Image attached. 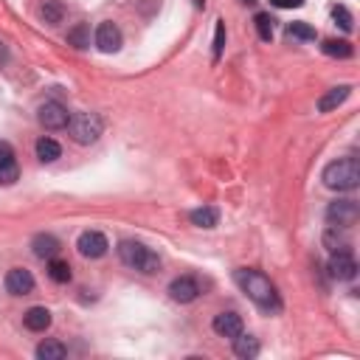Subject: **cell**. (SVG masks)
Here are the masks:
<instances>
[{"instance_id":"obj_18","label":"cell","mask_w":360,"mask_h":360,"mask_svg":"<svg viewBox=\"0 0 360 360\" xmlns=\"http://www.w3.org/2000/svg\"><path fill=\"white\" fill-rule=\"evenodd\" d=\"M233 340V354L236 357H242V360H253L256 354H259V340L253 338V335H245V332H239L236 338H231Z\"/></svg>"},{"instance_id":"obj_4","label":"cell","mask_w":360,"mask_h":360,"mask_svg":"<svg viewBox=\"0 0 360 360\" xmlns=\"http://www.w3.org/2000/svg\"><path fill=\"white\" fill-rule=\"evenodd\" d=\"M68 129H70V138H73L76 143L87 146V143H96V141L101 138L104 121H101L98 112H76V115H70Z\"/></svg>"},{"instance_id":"obj_33","label":"cell","mask_w":360,"mask_h":360,"mask_svg":"<svg viewBox=\"0 0 360 360\" xmlns=\"http://www.w3.org/2000/svg\"><path fill=\"white\" fill-rule=\"evenodd\" d=\"M239 3H248V6H253V3H256V0H239Z\"/></svg>"},{"instance_id":"obj_1","label":"cell","mask_w":360,"mask_h":360,"mask_svg":"<svg viewBox=\"0 0 360 360\" xmlns=\"http://www.w3.org/2000/svg\"><path fill=\"white\" fill-rule=\"evenodd\" d=\"M233 281L239 284V290L264 312H278L281 309V298L276 292V284L259 273V270H250V267H239L233 270Z\"/></svg>"},{"instance_id":"obj_24","label":"cell","mask_w":360,"mask_h":360,"mask_svg":"<svg viewBox=\"0 0 360 360\" xmlns=\"http://www.w3.org/2000/svg\"><path fill=\"white\" fill-rule=\"evenodd\" d=\"M287 37H292V39H301V42H312L318 34H315V28H312L309 22H304V20H295V22H290V25H287Z\"/></svg>"},{"instance_id":"obj_29","label":"cell","mask_w":360,"mask_h":360,"mask_svg":"<svg viewBox=\"0 0 360 360\" xmlns=\"http://www.w3.org/2000/svg\"><path fill=\"white\" fill-rule=\"evenodd\" d=\"M222 48H225V22L217 20V28H214V62L222 56Z\"/></svg>"},{"instance_id":"obj_26","label":"cell","mask_w":360,"mask_h":360,"mask_svg":"<svg viewBox=\"0 0 360 360\" xmlns=\"http://www.w3.org/2000/svg\"><path fill=\"white\" fill-rule=\"evenodd\" d=\"M39 14H42V20H45V22L56 25V22H62L65 8H62V3H59V0H45V3H42V8H39Z\"/></svg>"},{"instance_id":"obj_2","label":"cell","mask_w":360,"mask_h":360,"mask_svg":"<svg viewBox=\"0 0 360 360\" xmlns=\"http://www.w3.org/2000/svg\"><path fill=\"white\" fill-rule=\"evenodd\" d=\"M115 250H118V259H121L127 267L138 270V273L152 276V273L160 270V256H158L152 248H146L143 242H138V239H121Z\"/></svg>"},{"instance_id":"obj_10","label":"cell","mask_w":360,"mask_h":360,"mask_svg":"<svg viewBox=\"0 0 360 360\" xmlns=\"http://www.w3.org/2000/svg\"><path fill=\"white\" fill-rule=\"evenodd\" d=\"M121 42H124V37H121V28H118L115 22L104 20V22L96 28V45H98V51L115 53V51L121 48Z\"/></svg>"},{"instance_id":"obj_21","label":"cell","mask_w":360,"mask_h":360,"mask_svg":"<svg viewBox=\"0 0 360 360\" xmlns=\"http://www.w3.org/2000/svg\"><path fill=\"white\" fill-rule=\"evenodd\" d=\"M59 155H62V146H59L53 138H45V135H42V138L37 141V158H39L42 163H53Z\"/></svg>"},{"instance_id":"obj_11","label":"cell","mask_w":360,"mask_h":360,"mask_svg":"<svg viewBox=\"0 0 360 360\" xmlns=\"http://www.w3.org/2000/svg\"><path fill=\"white\" fill-rule=\"evenodd\" d=\"M6 290L11 292V295H28L31 290H34V276H31V270H25V267H11L8 273H6Z\"/></svg>"},{"instance_id":"obj_23","label":"cell","mask_w":360,"mask_h":360,"mask_svg":"<svg viewBox=\"0 0 360 360\" xmlns=\"http://www.w3.org/2000/svg\"><path fill=\"white\" fill-rule=\"evenodd\" d=\"M48 276H51V281H56V284H68V281H70V264L53 256V259H48Z\"/></svg>"},{"instance_id":"obj_14","label":"cell","mask_w":360,"mask_h":360,"mask_svg":"<svg viewBox=\"0 0 360 360\" xmlns=\"http://www.w3.org/2000/svg\"><path fill=\"white\" fill-rule=\"evenodd\" d=\"M31 250H34V256L37 259H53V256H59V250H62V245H59V239L53 236V233H37L34 239H31Z\"/></svg>"},{"instance_id":"obj_27","label":"cell","mask_w":360,"mask_h":360,"mask_svg":"<svg viewBox=\"0 0 360 360\" xmlns=\"http://www.w3.org/2000/svg\"><path fill=\"white\" fill-rule=\"evenodd\" d=\"M253 25H256L259 39H264V42H270V39H273V17H270L267 11H259V14L253 17Z\"/></svg>"},{"instance_id":"obj_5","label":"cell","mask_w":360,"mask_h":360,"mask_svg":"<svg viewBox=\"0 0 360 360\" xmlns=\"http://www.w3.org/2000/svg\"><path fill=\"white\" fill-rule=\"evenodd\" d=\"M357 217H360V208H357V202L349 200V197L332 200V202L326 205V222L335 225V228H349V225L357 222Z\"/></svg>"},{"instance_id":"obj_28","label":"cell","mask_w":360,"mask_h":360,"mask_svg":"<svg viewBox=\"0 0 360 360\" xmlns=\"http://www.w3.org/2000/svg\"><path fill=\"white\" fill-rule=\"evenodd\" d=\"M332 20H335V25H340L343 31H352V28H354V17H352V11H349L346 6H335V8H332Z\"/></svg>"},{"instance_id":"obj_13","label":"cell","mask_w":360,"mask_h":360,"mask_svg":"<svg viewBox=\"0 0 360 360\" xmlns=\"http://www.w3.org/2000/svg\"><path fill=\"white\" fill-rule=\"evenodd\" d=\"M211 326L219 338H236L242 332V315L239 312H219V315H214Z\"/></svg>"},{"instance_id":"obj_31","label":"cell","mask_w":360,"mask_h":360,"mask_svg":"<svg viewBox=\"0 0 360 360\" xmlns=\"http://www.w3.org/2000/svg\"><path fill=\"white\" fill-rule=\"evenodd\" d=\"M6 62H8V45H6L3 39H0V68H3Z\"/></svg>"},{"instance_id":"obj_3","label":"cell","mask_w":360,"mask_h":360,"mask_svg":"<svg viewBox=\"0 0 360 360\" xmlns=\"http://www.w3.org/2000/svg\"><path fill=\"white\" fill-rule=\"evenodd\" d=\"M321 180L332 191H354L360 186V166L354 158H338V160L326 163Z\"/></svg>"},{"instance_id":"obj_16","label":"cell","mask_w":360,"mask_h":360,"mask_svg":"<svg viewBox=\"0 0 360 360\" xmlns=\"http://www.w3.org/2000/svg\"><path fill=\"white\" fill-rule=\"evenodd\" d=\"M343 231H346V228H335V225H329V228L323 231V248H326L329 253L352 250V242H349V236H346Z\"/></svg>"},{"instance_id":"obj_25","label":"cell","mask_w":360,"mask_h":360,"mask_svg":"<svg viewBox=\"0 0 360 360\" xmlns=\"http://www.w3.org/2000/svg\"><path fill=\"white\" fill-rule=\"evenodd\" d=\"M68 42L73 48H87L90 45V25L87 22H76L70 31H68Z\"/></svg>"},{"instance_id":"obj_8","label":"cell","mask_w":360,"mask_h":360,"mask_svg":"<svg viewBox=\"0 0 360 360\" xmlns=\"http://www.w3.org/2000/svg\"><path fill=\"white\" fill-rule=\"evenodd\" d=\"M200 281L194 278V276H177L172 284H169V295H172V301H177V304H191V301H197L200 298Z\"/></svg>"},{"instance_id":"obj_6","label":"cell","mask_w":360,"mask_h":360,"mask_svg":"<svg viewBox=\"0 0 360 360\" xmlns=\"http://www.w3.org/2000/svg\"><path fill=\"white\" fill-rule=\"evenodd\" d=\"M76 250H79L84 259H101V256H107L110 242H107V236H104L101 231H84V233H79V239H76Z\"/></svg>"},{"instance_id":"obj_20","label":"cell","mask_w":360,"mask_h":360,"mask_svg":"<svg viewBox=\"0 0 360 360\" xmlns=\"http://www.w3.org/2000/svg\"><path fill=\"white\" fill-rule=\"evenodd\" d=\"M321 51H323L326 56H335V59H349V56L354 53V48H352L349 39H323Z\"/></svg>"},{"instance_id":"obj_7","label":"cell","mask_w":360,"mask_h":360,"mask_svg":"<svg viewBox=\"0 0 360 360\" xmlns=\"http://www.w3.org/2000/svg\"><path fill=\"white\" fill-rule=\"evenodd\" d=\"M37 118H39V124H42L45 129H65L68 121H70V112H68V107L59 104V101H45V104H39Z\"/></svg>"},{"instance_id":"obj_30","label":"cell","mask_w":360,"mask_h":360,"mask_svg":"<svg viewBox=\"0 0 360 360\" xmlns=\"http://www.w3.org/2000/svg\"><path fill=\"white\" fill-rule=\"evenodd\" d=\"M301 3H304V0H273V6H278V8H290V6L298 8Z\"/></svg>"},{"instance_id":"obj_12","label":"cell","mask_w":360,"mask_h":360,"mask_svg":"<svg viewBox=\"0 0 360 360\" xmlns=\"http://www.w3.org/2000/svg\"><path fill=\"white\" fill-rule=\"evenodd\" d=\"M17 177H20V169H17L14 149H11V143L0 141V186H11V183H17Z\"/></svg>"},{"instance_id":"obj_9","label":"cell","mask_w":360,"mask_h":360,"mask_svg":"<svg viewBox=\"0 0 360 360\" xmlns=\"http://www.w3.org/2000/svg\"><path fill=\"white\" fill-rule=\"evenodd\" d=\"M329 276L338 278V281H352L357 276V262H354L352 250L332 253V259H329Z\"/></svg>"},{"instance_id":"obj_19","label":"cell","mask_w":360,"mask_h":360,"mask_svg":"<svg viewBox=\"0 0 360 360\" xmlns=\"http://www.w3.org/2000/svg\"><path fill=\"white\" fill-rule=\"evenodd\" d=\"M188 219H191V225H197V228H214V225L219 222V211H217L214 205H202V208H194V211L188 214Z\"/></svg>"},{"instance_id":"obj_15","label":"cell","mask_w":360,"mask_h":360,"mask_svg":"<svg viewBox=\"0 0 360 360\" xmlns=\"http://www.w3.org/2000/svg\"><path fill=\"white\" fill-rule=\"evenodd\" d=\"M349 93H352V84H338V87H329L321 98H318V112H332V110H338L346 98H349Z\"/></svg>"},{"instance_id":"obj_17","label":"cell","mask_w":360,"mask_h":360,"mask_svg":"<svg viewBox=\"0 0 360 360\" xmlns=\"http://www.w3.org/2000/svg\"><path fill=\"white\" fill-rule=\"evenodd\" d=\"M22 323L28 332H45L51 326V312L45 307H31L25 315H22Z\"/></svg>"},{"instance_id":"obj_22","label":"cell","mask_w":360,"mask_h":360,"mask_svg":"<svg viewBox=\"0 0 360 360\" xmlns=\"http://www.w3.org/2000/svg\"><path fill=\"white\" fill-rule=\"evenodd\" d=\"M37 357L39 360H65L68 357V349L59 340H42L37 346Z\"/></svg>"},{"instance_id":"obj_32","label":"cell","mask_w":360,"mask_h":360,"mask_svg":"<svg viewBox=\"0 0 360 360\" xmlns=\"http://www.w3.org/2000/svg\"><path fill=\"white\" fill-rule=\"evenodd\" d=\"M194 3V8H205V0H191Z\"/></svg>"}]
</instances>
